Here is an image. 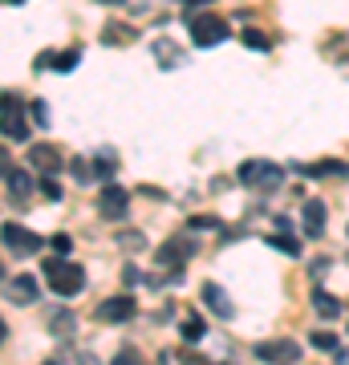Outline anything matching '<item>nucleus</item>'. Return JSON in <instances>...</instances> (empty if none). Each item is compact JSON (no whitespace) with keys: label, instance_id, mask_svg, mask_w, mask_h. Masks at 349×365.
I'll list each match as a JSON object with an SVG mask.
<instances>
[{"label":"nucleus","instance_id":"f257e3e1","mask_svg":"<svg viewBox=\"0 0 349 365\" xmlns=\"http://www.w3.org/2000/svg\"><path fill=\"white\" fill-rule=\"evenodd\" d=\"M41 276H45V284H49L53 297H78L81 288H86V272H81V264L65 260L61 252L57 256H49V260L41 264Z\"/></svg>","mask_w":349,"mask_h":365},{"label":"nucleus","instance_id":"f03ea898","mask_svg":"<svg viewBox=\"0 0 349 365\" xmlns=\"http://www.w3.org/2000/svg\"><path fill=\"white\" fill-rule=\"evenodd\" d=\"M236 179L244 182V187H276V182L285 179V170L276 167V163H268V158H248V163H240Z\"/></svg>","mask_w":349,"mask_h":365},{"label":"nucleus","instance_id":"7ed1b4c3","mask_svg":"<svg viewBox=\"0 0 349 365\" xmlns=\"http://www.w3.org/2000/svg\"><path fill=\"white\" fill-rule=\"evenodd\" d=\"M21 98L16 93H4V102H0V130H4V138L9 143H25L29 138V126H25V118H21Z\"/></svg>","mask_w":349,"mask_h":365},{"label":"nucleus","instance_id":"20e7f679","mask_svg":"<svg viewBox=\"0 0 349 365\" xmlns=\"http://www.w3.org/2000/svg\"><path fill=\"white\" fill-rule=\"evenodd\" d=\"M187 29H191V41L199 45V49H211V45L228 41V25H223L220 16H211V13L191 16V21H187Z\"/></svg>","mask_w":349,"mask_h":365},{"label":"nucleus","instance_id":"39448f33","mask_svg":"<svg viewBox=\"0 0 349 365\" xmlns=\"http://www.w3.org/2000/svg\"><path fill=\"white\" fill-rule=\"evenodd\" d=\"M191 256H195V240H191V235H171L167 244L155 252V264H158V268H171V272H183L179 264L191 260Z\"/></svg>","mask_w":349,"mask_h":365},{"label":"nucleus","instance_id":"423d86ee","mask_svg":"<svg viewBox=\"0 0 349 365\" xmlns=\"http://www.w3.org/2000/svg\"><path fill=\"white\" fill-rule=\"evenodd\" d=\"M45 248V240L37 232H29L21 223H4V252L9 256H33V252Z\"/></svg>","mask_w":349,"mask_h":365},{"label":"nucleus","instance_id":"0eeeda50","mask_svg":"<svg viewBox=\"0 0 349 365\" xmlns=\"http://www.w3.org/2000/svg\"><path fill=\"white\" fill-rule=\"evenodd\" d=\"M256 361H300V345L288 337H272V341H260L256 349Z\"/></svg>","mask_w":349,"mask_h":365},{"label":"nucleus","instance_id":"6e6552de","mask_svg":"<svg viewBox=\"0 0 349 365\" xmlns=\"http://www.w3.org/2000/svg\"><path fill=\"white\" fill-rule=\"evenodd\" d=\"M4 195L13 199V203H29V195H33V179H29L25 170H13L9 155H4Z\"/></svg>","mask_w":349,"mask_h":365},{"label":"nucleus","instance_id":"1a4fd4ad","mask_svg":"<svg viewBox=\"0 0 349 365\" xmlns=\"http://www.w3.org/2000/svg\"><path fill=\"white\" fill-rule=\"evenodd\" d=\"M134 313H138V304H134V297H126V292L98 304V321H114V325H118V321H130Z\"/></svg>","mask_w":349,"mask_h":365},{"label":"nucleus","instance_id":"9d476101","mask_svg":"<svg viewBox=\"0 0 349 365\" xmlns=\"http://www.w3.org/2000/svg\"><path fill=\"white\" fill-rule=\"evenodd\" d=\"M29 167H37L41 175H57V170H61V150L49 146V143L29 146Z\"/></svg>","mask_w":349,"mask_h":365},{"label":"nucleus","instance_id":"9b49d317","mask_svg":"<svg viewBox=\"0 0 349 365\" xmlns=\"http://www.w3.org/2000/svg\"><path fill=\"white\" fill-rule=\"evenodd\" d=\"M199 297H203V304L220 317V321H232V317H236V304L228 300V292H223L220 284H211V280H207V284L199 288Z\"/></svg>","mask_w":349,"mask_h":365},{"label":"nucleus","instance_id":"f8f14e48","mask_svg":"<svg viewBox=\"0 0 349 365\" xmlns=\"http://www.w3.org/2000/svg\"><path fill=\"white\" fill-rule=\"evenodd\" d=\"M126 191H122V187H106L102 195H98V215H102V220H122V215H126Z\"/></svg>","mask_w":349,"mask_h":365},{"label":"nucleus","instance_id":"ddd939ff","mask_svg":"<svg viewBox=\"0 0 349 365\" xmlns=\"http://www.w3.org/2000/svg\"><path fill=\"white\" fill-rule=\"evenodd\" d=\"M81 66V49H65V53H41L37 57V69H53V73H69V69Z\"/></svg>","mask_w":349,"mask_h":365},{"label":"nucleus","instance_id":"4468645a","mask_svg":"<svg viewBox=\"0 0 349 365\" xmlns=\"http://www.w3.org/2000/svg\"><path fill=\"white\" fill-rule=\"evenodd\" d=\"M300 223H305V235H309V240H321L325 235V203L321 199H305Z\"/></svg>","mask_w":349,"mask_h":365},{"label":"nucleus","instance_id":"2eb2a0df","mask_svg":"<svg viewBox=\"0 0 349 365\" xmlns=\"http://www.w3.org/2000/svg\"><path fill=\"white\" fill-rule=\"evenodd\" d=\"M4 292H9L13 304H33V300H37V280L21 272V276H13V280H4Z\"/></svg>","mask_w":349,"mask_h":365},{"label":"nucleus","instance_id":"dca6fc26","mask_svg":"<svg viewBox=\"0 0 349 365\" xmlns=\"http://www.w3.org/2000/svg\"><path fill=\"white\" fill-rule=\"evenodd\" d=\"M293 170H297V175H309V179H321V175H349V167L345 163H337V158H325V163H313V167L293 163Z\"/></svg>","mask_w":349,"mask_h":365},{"label":"nucleus","instance_id":"f3484780","mask_svg":"<svg viewBox=\"0 0 349 365\" xmlns=\"http://www.w3.org/2000/svg\"><path fill=\"white\" fill-rule=\"evenodd\" d=\"M151 49H155V57H158V66H163V69H179L183 66V53H179V45H175V41L158 37Z\"/></svg>","mask_w":349,"mask_h":365},{"label":"nucleus","instance_id":"a211bd4d","mask_svg":"<svg viewBox=\"0 0 349 365\" xmlns=\"http://www.w3.org/2000/svg\"><path fill=\"white\" fill-rule=\"evenodd\" d=\"M313 309H317V317H325V321H333V317H341V300L329 297L325 288H317L313 292Z\"/></svg>","mask_w":349,"mask_h":365},{"label":"nucleus","instance_id":"6ab92c4d","mask_svg":"<svg viewBox=\"0 0 349 365\" xmlns=\"http://www.w3.org/2000/svg\"><path fill=\"white\" fill-rule=\"evenodd\" d=\"M203 333H207V325H203V317H199V313H191L187 321H183V329H179V337L187 341V345H199Z\"/></svg>","mask_w":349,"mask_h":365},{"label":"nucleus","instance_id":"aec40b11","mask_svg":"<svg viewBox=\"0 0 349 365\" xmlns=\"http://www.w3.org/2000/svg\"><path fill=\"white\" fill-rule=\"evenodd\" d=\"M93 167H98V179H106V182H110V179L118 175V155H114V150H98V158H93Z\"/></svg>","mask_w":349,"mask_h":365},{"label":"nucleus","instance_id":"412c9836","mask_svg":"<svg viewBox=\"0 0 349 365\" xmlns=\"http://www.w3.org/2000/svg\"><path fill=\"white\" fill-rule=\"evenodd\" d=\"M74 325H78V321H74V313H65V309H53V313H49V329L57 333V337H69V333H74Z\"/></svg>","mask_w":349,"mask_h":365},{"label":"nucleus","instance_id":"4be33fe9","mask_svg":"<svg viewBox=\"0 0 349 365\" xmlns=\"http://www.w3.org/2000/svg\"><path fill=\"white\" fill-rule=\"evenodd\" d=\"M69 175H74V179H78L81 187H86V182L98 179V167H93L90 158H74V163H69Z\"/></svg>","mask_w":349,"mask_h":365},{"label":"nucleus","instance_id":"5701e85b","mask_svg":"<svg viewBox=\"0 0 349 365\" xmlns=\"http://www.w3.org/2000/svg\"><path fill=\"white\" fill-rule=\"evenodd\" d=\"M268 248H276V252H285V256H300V244L293 240V235H285V232H276V235H268Z\"/></svg>","mask_w":349,"mask_h":365},{"label":"nucleus","instance_id":"b1692460","mask_svg":"<svg viewBox=\"0 0 349 365\" xmlns=\"http://www.w3.org/2000/svg\"><path fill=\"white\" fill-rule=\"evenodd\" d=\"M240 41H244L248 49H256V53H268V49H272V41L264 37L260 29H244V33H240Z\"/></svg>","mask_w":349,"mask_h":365},{"label":"nucleus","instance_id":"393cba45","mask_svg":"<svg viewBox=\"0 0 349 365\" xmlns=\"http://www.w3.org/2000/svg\"><path fill=\"white\" fill-rule=\"evenodd\" d=\"M187 227H191V232H220L223 223L216 220V215H191V220H187Z\"/></svg>","mask_w":349,"mask_h":365},{"label":"nucleus","instance_id":"a878e982","mask_svg":"<svg viewBox=\"0 0 349 365\" xmlns=\"http://www.w3.org/2000/svg\"><path fill=\"white\" fill-rule=\"evenodd\" d=\"M29 110H33V122H37L41 130H49V106L45 102H29Z\"/></svg>","mask_w":349,"mask_h":365},{"label":"nucleus","instance_id":"bb28decb","mask_svg":"<svg viewBox=\"0 0 349 365\" xmlns=\"http://www.w3.org/2000/svg\"><path fill=\"white\" fill-rule=\"evenodd\" d=\"M313 345H317V349H329V353L341 349V341H337L333 333H313Z\"/></svg>","mask_w":349,"mask_h":365},{"label":"nucleus","instance_id":"cd10ccee","mask_svg":"<svg viewBox=\"0 0 349 365\" xmlns=\"http://www.w3.org/2000/svg\"><path fill=\"white\" fill-rule=\"evenodd\" d=\"M41 195L49 199V203H57V199H61V187L53 182V175H45V179H41Z\"/></svg>","mask_w":349,"mask_h":365},{"label":"nucleus","instance_id":"c85d7f7f","mask_svg":"<svg viewBox=\"0 0 349 365\" xmlns=\"http://www.w3.org/2000/svg\"><path fill=\"white\" fill-rule=\"evenodd\" d=\"M130 37H134L130 29H114V25H106V41H110V45H114V41H118V45H126Z\"/></svg>","mask_w":349,"mask_h":365},{"label":"nucleus","instance_id":"c756f323","mask_svg":"<svg viewBox=\"0 0 349 365\" xmlns=\"http://www.w3.org/2000/svg\"><path fill=\"white\" fill-rule=\"evenodd\" d=\"M69 248H74V240H69V235H53V252H61V256H65Z\"/></svg>","mask_w":349,"mask_h":365},{"label":"nucleus","instance_id":"7c9ffc66","mask_svg":"<svg viewBox=\"0 0 349 365\" xmlns=\"http://www.w3.org/2000/svg\"><path fill=\"white\" fill-rule=\"evenodd\" d=\"M329 272V260H313V276H325Z\"/></svg>","mask_w":349,"mask_h":365},{"label":"nucleus","instance_id":"2f4dec72","mask_svg":"<svg viewBox=\"0 0 349 365\" xmlns=\"http://www.w3.org/2000/svg\"><path fill=\"white\" fill-rule=\"evenodd\" d=\"M179 4H187V9H195V4H211V0H179Z\"/></svg>","mask_w":349,"mask_h":365},{"label":"nucleus","instance_id":"473e14b6","mask_svg":"<svg viewBox=\"0 0 349 365\" xmlns=\"http://www.w3.org/2000/svg\"><path fill=\"white\" fill-rule=\"evenodd\" d=\"M98 4H110V9H118V4H126V0H98Z\"/></svg>","mask_w":349,"mask_h":365},{"label":"nucleus","instance_id":"72a5a7b5","mask_svg":"<svg viewBox=\"0 0 349 365\" xmlns=\"http://www.w3.org/2000/svg\"><path fill=\"white\" fill-rule=\"evenodd\" d=\"M337 361H349V349H337Z\"/></svg>","mask_w":349,"mask_h":365},{"label":"nucleus","instance_id":"f704fd0d","mask_svg":"<svg viewBox=\"0 0 349 365\" xmlns=\"http://www.w3.org/2000/svg\"><path fill=\"white\" fill-rule=\"evenodd\" d=\"M4 4H16V0H4Z\"/></svg>","mask_w":349,"mask_h":365}]
</instances>
